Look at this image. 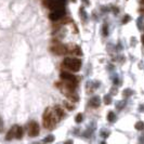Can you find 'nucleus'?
<instances>
[{"label": "nucleus", "mask_w": 144, "mask_h": 144, "mask_svg": "<svg viewBox=\"0 0 144 144\" xmlns=\"http://www.w3.org/2000/svg\"><path fill=\"white\" fill-rule=\"evenodd\" d=\"M57 121H59V119L56 118L54 112L52 111L51 108L48 107L44 113V126H45V128L48 129V130H52V129H54Z\"/></svg>", "instance_id": "nucleus-1"}, {"label": "nucleus", "mask_w": 144, "mask_h": 144, "mask_svg": "<svg viewBox=\"0 0 144 144\" xmlns=\"http://www.w3.org/2000/svg\"><path fill=\"white\" fill-rule=\"evenodd\" d=\"M63 66L65 68L69 69L71 71H78L81 67V61L79 59H71V57H67L63 61Z\"/></svg>", "instance_id": "nucleus-2"}, {"label": "nucleus", "mask_w": 144, "mask_h": 144, "mask_svg": "<svg viewBox=\"0 0 144 144\" xmlns=\"http://www.w3.org/2000/svg\"><path fill=\"white\" fill-rule=\"evenodd\" d=\"M66 0H47V7L56 10V9H63L65 6Z\"/></svg>", "instance_id": "nucleus-3"}, {"label": "nucleus", "mask_w": 144, "mask_h": 144, "mask_svg": "<svg viewBox=\"0 0 144 144\" xmlns=\"http://www.w3.org/2000/svg\"><path fill=\"white\" fill-rule=\"evenodd\" d=\"M39 134V126L36 121H30L28 124V136L37 137Z\"/></svg>", "instance_id": "nucleus-4"}, {"label": "nucleus", "mask_w": 144, "mask_h": 144, "mask_svg": "<svg viewBox=\"0 0 144 144\" xmlns=\"http://www.w3.org/2000/svg\"><path fill=\"white\" fill-rule=\"evenodd\" d=\"M65 15V10L64 8L63 9H56V10H53L51 13H50V20L52 21H57L60 20V18H62Z\"/></svg>", "instance_id": "nucleus-5"}, {"label": "nucleus", "mask_w": 144, "mask_h": 144, "mask_svg": "<svg viewBox=\"0 0 144 144\" xmlns=\"http://www.w3.org/2000/svg\"><path fill=\"white\" fill-rule=\"evenodd\" d=\"M51 51L53 52V53L57 54V55H63L65 53H67V47L66 46H63V45H55L51 48Z\"/></svg>", "instance_id": "nucleus-6"}, {"label": "nucleus", "mask_w": 144, "mask_h": 144, "mask_svg": "<svg viewBox=\"0 0 144 144\" xmlns=\"http://www.w3.org/2000/svg\"><path fill=\"white\" fill-rule=\"evenodd\" d=\"M61 78L63 79L64 81H66V83L78 84V79L76 78V76L71 75V74H69V73H66V71H64V73L61 74Z\"/></svg>", "instance_id": "nucleus-7"}, {"label": "nucleus", "mask_w": 144, "mask_h": 144, "mask_svg": "<svg viewBox=\"0 0 144 144\" xmlns=\"http://www.w3.org/2000/svg\"><path fill=\"white\" fill-rule=\"evenodd\" d=\"M53 112H54L55 116H56V118L59 119V120L63 118V117H64V115H65V114H64V109L62 108V107H60V106H55Z\"/></svg>", "instance_id": "nucleus-8"}, {"label": "nucleus", "mask_w": 144, "mask_h": 144, "mask_svg": "<svg viewBox=\"0 0 144 144\" xmlns=\"http://www.w3.org/2000/svg\"><path fill=\"white\" fill-rule=\"evenodd\" d=\"M100 103H101V99L99 97H94L90 100V106H92V107L100 106Z\"/></svg>", "instance_id": "nucleus-9"}, {"label": "nucleus", "mask_w": 144, "mask_h": 144, "mask_svg": "<svg viewBox=\"0 0 144 144\" xmlns=\"http://www.w3.org/2000/svg\"><path fill=\"white\" fill-rule=\"evenodd\" d=\"M15 129H16V126H13L10 129V131L7 133V140H11V139L14 138V136H15Z\"/></svg>", "instance_id": "nucleus-10"}, {"label": "nucleus", "mask_w": 144, "mask_h": 144, "mask_svg": "<svg viewBox=\"0 0 144 144\" xmlns=\"http://www.w3.org/2000/svg\"><path fill=\"white\" fill-rule=\"evenodd\" d=\"M22 137H23V128L20 127V126H16L15 136H14V138H16V139H22Z\"/></svg>", "instance_id": "nucleus-11"}, {"label": "nucleus", "mask_w": 144, "mask_h": 144, "mask_svg": "<svg viewBox=\"0 0 144 144\" xmlns=\"http://www.w3.org/2000/svg\"><path fill=\"white\" fill-rule=\"evenodd\" d=\"M107 119H108V121H109V122L115 121V119H116V115L114 114V112H109V113H108V115H107Z\"/></svg>", "instance_id": "nucleus-12"}, {"label": "nucleus", "mask_w": 144, "mask_h": 144, "mask_svg": "<svg viewBox=\"0 0 144 144\" xmlns=\"http://www.w3.org/2000/svg\"><path fill=\"white\" fill-rule=\"evenodd\" d=\"M134 127H136L137 130H143L144 129V122L143 121H138Z\"/></svg>", "instance_id": "nucleus-13"}, {"label": "nucleus", "mask_w": 144, "mask_h": 144, "mask_svg": "<svg viewBox=\"0 0 144 144\" xmlns=\"http://www.w3.org/2000/svg\"><path fill=\"white\" fill-rule=\"evenodd\" d=\"M76 122H81V121H83V114H78L77 115V116H76Z\"/></svg>", "instance_id": "nucleus-14"}, {"label": "nucleus", "mask_w": 144, "mask_h": 144, "mask_svg": "<svg viewBox=\"0 0 144 144\" xmlns=\"http://www.w3.org/2000/svg\"><path fill=\"white\" fill-rule=\"evenodd\" d=\"M104 102H105V104H111V97H109V95H105Z\"/></svg>", "instance_id": "nucleus-15"}, {"label": "nucleus", "mask_w": 144, "mask_h": 144, "mask_svg": "<svg viewBox=\"0 0 144 144\" xmlns=\"http://www.w3.org/2000/svg\"><path fill=\"white\" fill-rule=\"evenodd\" d=\"M53 140H54V137H53V136H49L48 138H46V139H45L44 142H52Z\"/></svg>", "instance_id": "nucleus-16"}, {"label": "nucleus", "mask_w": 144, "mask_h": 144, "mask_svg": "<svg viewBox=\"0 0 144 144\" xmlns=\"http://www.w3.org/2000/svg\"><path fill=\"white\" fill-rule=\"evenodd\" d=\"M103 34L105 36L108 34V29H107V25H106V24H104V26H103Z\"/></svg>", "instance_id": "nucleus-17"}, {"label": "nucleus", "mask_w": 144, "mask_h": 144, "mask_svg": "<svg viewBox=\"0 0 144 144\" xmlns=\"http://www.w3.org/2000/svg\"><path fill=\"white\" fill-rule=\"evenodd\" d=\"M64 104H65V106H66L67 108H68V109H73V108H74V105H70V104H68L67 102H65Z\"/></svg>", "instance_id": "nucleus-18"}, {"label": "nucleus", "mask_w": 144, "mask_h": 144, "mask_svg": "<svg viewBox=\"0 0 144 144\" xmlns=\"http://www.w3.org/2000/svg\"><path fill=\"white\" fill-rule=\"evenodd\" d=\"M3 131V122H2V119L0 118V132Z\"/></svg>", "instance_id": "nucleus-19"}, {"label": "nucleus", "mask_w": 144, "mask_h": 144, "mask_svg": "<svg viewBox=\"0 0 144 144\" xmlns=\"http://www.w3.org/2000/svg\"><path fill=\"white\" fill-rule=\"evenodd\" d=\"M129 20H130V17H129V16L127 15V16H126V18H124V20H122V23H124V24H126Z\"/></svg>", "instance_id": "nucleus-20"}, {"label": "nucleus", "mask_w": 144, "mask_h": 144, "mask_svg": "<svg viewBox=\"0 0 144 144\" xmlns=\"http://www.w3.org/2000/svg\"><path fill=\"white\" fill-rule=\"evenodd\" d=\"M141 2H142V4H144V0H141Z\"/></svg>", "instance_id": "nucleus-21"}, {"label": "nucleus", "mask_w": 144, "mask_h": 144, "mask_svg": "<svg viewBox=\"0 0 144 144\" xmlns=\"http://www.w3.org/2000/svg\"><path fill=\"white\" fill-rule=\"evenodd\" d=\"M71 1H73V2H76V0H71Z\"/></svg>", "instance_id": "nucleus-22"}, {"label": "nucleus", "mask_w": 144, "mask_h": 144, "mask_svg": "<svg viewBox=\"0 0 144 144\" xmlns=\"http://www.w3.org/2000/svg\"><path fill=\"white\" fill-rule=\"evenodd\" d=\"M143 44H144V36H143Z\"/></svg>", "instance_id": "nucleus-23"}]
</instances>
